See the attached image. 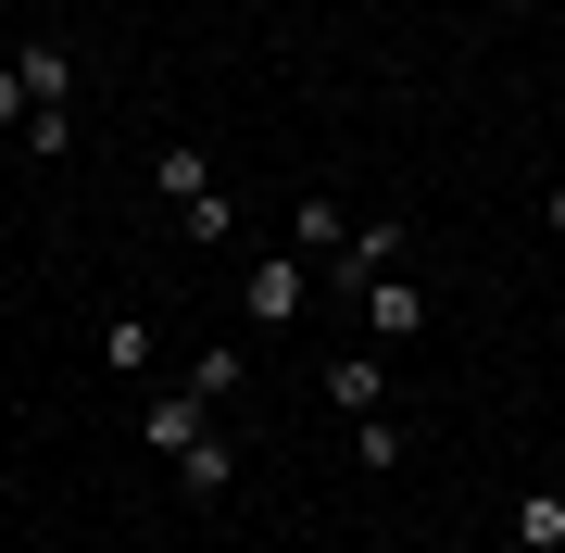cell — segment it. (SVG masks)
<instances>
[{
  "mask_svg": "<svg viewBox=\"0 0 565 553\" xmlns=\"http://www.w3.org/2000/svg\"><path fill=\"white\" fill-rule=\"evenodd\" d=\"M302 302H315V265H302V252H264V265L239 277V315H252V328H289Z\"/></svg>",
  "mask_w": 565,
  "mask_h": 553,
  "instance_id": "6da1fadb",
  "label": "cell"
},
{
  "mask_svg": "<svg viewBox=\"0 0 565 553\" xmlns=\"http://www.w3.org/2000/svg\"><path fill=\"white\" fill-rule=\"evenodd\" d=\"M352 302H364V340H390V352H403V340L427 328V289H415V277H364Z\"/></svg>",
  "mask_w": 565,
  "mask_h": 553,
  "instance_id": "7a4b0ae2",
  "label": "cell"
},
{
  "mask_svg": "<svg viewBox=\"0 0 565 553\" xmlns=\"http://www.w3.org/2000/svg\"><path fill=\"white\" fill-rule=\"evenodd\" d=\"M163 478H177L189 503H226V491H239V440H226V428H202V440L177 453V466H163Z\"/></svg>",
  "mask_w": 565,
  "mask_h": 553,
  "instance_id": "3957f363",
  "label": "cell"
},
{
  "mask_svg": "<svg viewBox=\"0 0 565 553\" xmlns=\"http://www.w3.org/2000/svg\"><path fill=\"white\" fill-rule=\"evenodd\" d=\"M390 265H403V214H364L352 240H340V265H327V277H340V289H364V277H390Z\"/></svg>",
  "mask_w": 565,
  "mask_h": 553,
  "instance_id": "277c9868",
  "label": "cell"
},
{
  "mask_svg": "<svg viewBox=\"0 0 565 553\" xmlns=\"http://www.w3.org/2000/svg\"><path fill=\"white\" fill-rule=\"evenodd\" d=\"M202 428H214V403H189V390H151V403H139V440L163 453V466H177V453L202 440Z\"/></svg>",
  "mask_w": 565,
  "mask_h": 553,
  "instance_id": "5b68a950",
  "label": "cell"
},
{
  "mask_svg": "<svg viewBox=\"0 0 565 553\" xmlns=\"http://www.w3.org/2000/svg\"><path fill=\"white\" fill-rule=\"evenodd\" d=\"M315 390H327L340 415H377V403H390V365H377V352H340V365H315Z\"/></svg>",
  "mask_w": 565,
  "mask_h": 553,
  "instance_id": "8992f818",
  "label": "cell"
},
{
  "mask_svg": "<svg viewBox=\"0 0 565 553\" xmlns=\"http://www.w3.org/2000/svg\"><path fill=\"white\" fill-rule=\"evenodd\" d=\"M239 377H252V365H239V340H214V352H189V377H177V390L226 415V403H239Z\"/></svg>",
  "mask_w": 565,
  "mask_h": 553,
  "instance_id": "52a82bcc",
  "label": "cell"
},
{
  "mask_svg": "<svg viewBox=\"0 0 565 553\" xmlns=\"http://www.w3.org/2000/svg\"><path fill=\"white\" fill-rule=\"evenodd\" d=\"M289 240H302V265H340V240H352V214L327 202V189H302V214H289Z\"/></svg>",
  "mask_w": 565,
  "mask_h": 553,
  "instance_id": "ba28073f",
  "label": "cell"
},
{
  "mask_svg": "<svg viewBox=\"0 0 565 553\" xmlns=\"http://www.w3.org/2000/svg\"><path fill=\"white\" fill-rule=\"evenodd\" d=\"M13 76H25V102H76V63H63V39H25Z\"/></svg>",
  "mask_w": 565,
  "mask_h": 553,
  "instance_id": "9c48e42d",
  "label": "cell"
},
{
  "mask_svg": "<svg viewBox=\"0 0 565 553\" xmlns=\"http://www.w3.org/2000/svg\"><path fill=\"white\" fill-rule=\"evenodd\" d=\"M177 226H189V252H226V240H239V202L202 189V202H177Z\"/></svg>",
  "mask_w": 565,
  "mask_h": 553,
  "instance_id": "30bf717a",
  "label": "cell"
},
{
  "mask_svg": "<svg viewBox=\"0 0 565 553\" xmlns=\"http://www.w3.org/2000/svg\"><path fill=\"white\" fill-rule=\"evenodd\" d=\"M515 553H565V491H527L515 503Z\"/></svg>",
  "mask_w": 565,
  "mask_h": 553,
  "instance_id": "8fae6325",
  "label": "cell"
},
{
  "mask_svg": "<svg viewBox=\"0 0 565 553\" xmlns=\"http://www.w3.org/2000/svg\"><path fill=\"white\" fill-rule=\"evenodd\" d=\"M151 177H163V202H202V189H214V164H202L189 139H163V164H151Z\"/></svg>",
  "mask_w": 565,
  "mask_h": 553,
  "instance_id": "7c38bea8",
  "label": "cell"
},
{
  "mask_svg": "<svg viewBox=\"0 0 565 553\" xmlns=\"http://www.w3.org/2000/svg\"><path fill=\"white\" fill-rule=\"evenodd\" d=\"M102 365H114V377H151V328H139V315H114V328H102Z\"/></svg>",
  "mask_w": 565,
  "mask_h": 553,
  "instance_id": "4fadbf2b",
  "label": "cell"
},
{
  "mask_svg": "<svg viewBox=\"0 0 565 553\" xmlns=\"http://www.w3.org/2000/svg\"><path fill=\"white\" fill-rule=\"evenodd\" d=\"M352 440H364V478H390V466H403V428H390V415H352Z\"/></svg>",
  "mask_w": 565,
  "mask_h": 553,
  "instance_id": "5bb4252c",
  "label": "cell"
},
{
  "mask_svg": "<svg viewBox=\"0 0 565 553\" xmlns=\"http://www.w3.org/2000/svg\"><path fill=\"white\" fill-rule=\"evenodd\" d=\"M25 114H39V102H25V76H13V63H0V126H25Z\"/></svg>",
  "mask_w": 565,
  "mask_h": 553,
  "instance_id": "9a60e30c",
  "label": "cell"
},
{
  "mask_svg": "<svg viewBox=\"0 0 565 553\" xmlns=\"http://www.w3.org/2000/svg\"><path fill=\"white\" fill-rule=\"evenodd\" d=\"M541 214H553V240H565V177H553V202H541Z\"/></svg>",
  "mask_w": 565,
  "mask_h": 553,
  "instance_id": "2e32d148",
  "label": "cell"
}]
</instances>
